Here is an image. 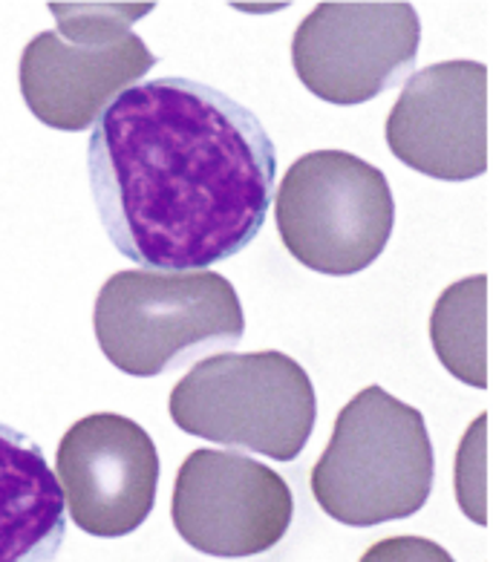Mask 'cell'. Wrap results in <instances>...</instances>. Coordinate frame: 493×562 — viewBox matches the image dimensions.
I'll use <instances>...</instances> for the list:
<instances>
[{"instance_id":"1","label":"cell","mask_w":493,"mask_h":562,"mask_svg":"<svg viewBox=\"0 0 493 562\" xmlns=\"http://www.w3.org/2000/svg\"><path fill=\"white\" fill-rule=\"evenodd\" d=\"M87 173L119 255L147 271H205L262 232L278 150L232 95L191 78H154L99 119Z\"/></svg>"},{"instance_id":"2","label":"cell","mask_w":493,"mask_h":562,"mask_svg":"<svg viewBox=\"0 0 493 562\" xmlns=\"http://www.w3.org/2000/svg\"><path fill=\"white\" fill-rule=\"evenodd\" d=\"M433 473L422 413L372 384L344 404L309 485L335 522L372 528L418 514L430 499Z\"/></svg>"},{"instance_id":"3","label":"cell","mask_w":493,"mask_h":562,"mask_svg":"<svg viewBox=\"0 0 493 562\" xmlns=\"http://www.w3.org/2000/svg\"><path fill=\"white\" fill-rule=\"evenodd\" d=\"M99 349L116 370L154 378L246 331L237 289L216 271H116L93 308Z\"/></svg>"},{"instance_id":"4","label":"cell","mask_w":493,"mask_h":562,"mask_svg":"<svg viewBox=\"0 0 493 562\" xmlns=\"http://www.w3.org/2000/svg\"><path fill=\"white\" fill-rule=\"evenodd\" d=\"M150 9V3H49L58 30L38 32L18 70L32 116L67 133L99 124L119 95L154 70L156 55L131 32Z\"/></svg>"},{"instance_id":"5","label":"cell","mask_w":493,"mask_h":562,"mask_svg":"<svg viewBox=\"0 0 493 562\" xmlns=\"http://www.w3.org/2000/svg\"><path fill=\"white\" fill-rule=\"evenodd\" d=\"M188 436L294 462L315 430L317 398L301 363L278 352H220L193 363L170 393Z\"/></svg>"},{"instance_id":"6","label":"cell","mask_w":493,"mask_h":562,"mask_svg":"<svg viewBox=\"0 0 493 562\" xmlns=\"http://www.w3.org/2000/svg\"><path fill=\"white\" fill-rule=\"evenodd\" d=\"M285 251L309 271L349 278L381 257L395 225L384 170L347 150L301 156L274 196Z\"/></svg>"},{"instance_id":"7","label":"cell","mask_w":493,"mask_h":562,"mask_svg":"<svg viewBox=\"0 0 493 562\" xmlns=\"http://www.w3.org/2000/svg\"><path fill=\"white\" fill-rule=\"evenodd\" d=\"M422 21L410 3H317L292 38V64L309 93L363 104L413 67Z\"/></svg>"},{"instance_id":"8","label":"cell","mask_w":493,"mask_h":562,"mask_svg":"<svg viewBox=\"0 0 493 562\" xmlns=\"http://www.w3.org/2000/svg\"><path fill=\"white\" fill-rule=\"evenodd\" d=\"M285 479L251 456L200 447L173 482L170 519L188 546L220 560L266 554L292 525Z\"/></svg>"},{"instance_id":"9","label":"cell","mask_w":493,"mask_h":562,"mask_svg":"<svg viewBox=\"0 0 493 562\" xmlns=\"http://www.w3.org/2000/svg\"><path fill=\"white\" fill-rule=\"evenodd\" d=\"M55 476L81 531L127 537L145 525L156 505L159 453L150 432L133 418L93 413L64 432Z\"/></svg>"},{"instance_id":"10","label":"cell","mask_w":493,"mask_h":562,"mask_svg":"<svg viewBox=\"0 0 493 562\" xmlns=\"http://www.w3.org/2000/svg\"><path fill=\"white\" fill-rule=\"evenodd\" d=\"M401 165L441 182H468L488 170V67L441 61L401 90L384 124Z\"/></svg>"},{"instance_id":"11","label":"cell","mask_w":493,"mask_h":562,"mask_svg":"<svg viewBox=\"0 0 493 562\" xmlns=\"http://www.w3.org/2000/svg\"><path fill=\"white\" fill-rule=\"evenodd\" d=\"M67 537V499L47 456L0 424V562H53Z\"/></svg>"},{"instance_id":"12","label":"cell","mask_w":493,"mask_h":562,"mask_svg":"<svg viewBox=\"0 0 493 562\" xmlns=\"http://www.w3.org/2000/svg\"><path fill=\"white\" fill-rule=\"evenodd\" d=\"M430 344L447 372L462 384L488 386V278L456 280L430 315Z\"/></svg>"},{"instance_id":"13","label":"cell","mask_w":493,"mask_h":562,"mask_svg":"<svg viewBox=\"0 0 493 562\" xmlns=\"http://www.w3.org/2000/svg\"><path fill=\"white\" fill-rule=\"evenodd\" d=\"M485 430L488 416H479L464 432L456 453V499L464 516L485 525Z\"/></svg>"},{"instance_id":"14","label":"cell","mask_w":493,"mask_h":562,"mask_svg":"<svg viewBox=\"0 0 493 562\" xmlns=\"http://www.w3.org/2000/svg\"><path fill=\"white\" fill-rule=\"evenodd\" d=\"M358 562H456L439 542L424 537H386L363 551Z\"/></svg>"}]
</instances>
